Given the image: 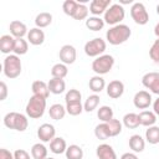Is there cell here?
Segmentation results:
<instances>
[{
	"label": "cell",
	"instance_id": "obj_44",
	"mask_svg": "<svg viewBox=\"0 0 159 159\" xmlns=\"http://www.w3.org/2000/svg\"><path fill=\"white\" fill-rule=\"evenodd\" d=\"M7 97V86L4 81L0 82V101H4L6 99Z\"/></svg>",
	"mask_w": 159,
	"mask_h": 159
},
{
	"label": "cell",
	"instance_id": "obj_17",
	"mask_svg": "<svg viewBox=\"0 0 159 159\" xmlns=\"http://www.w3.org/2000/svg\"><path fill=\"white\" fill-rule=\"evenodd\" d=\"M31 89H32V94L34 96H39V97H42L45 99L48 98L50 96V89H48V84L43 81H34L32 82V86H31Z\"/></svg>",
	"mask_w": 159,
	"mask_h": 159
},
{
	"label": "cell",
	"instance_id": "obj_35",
	"mask_svg": "<svg viewBox=\"0 0 159 159\" xmlns=\"http://www.w3.org/2000/svg\"><path fill=\"white\" fill-rule=\"evenodd\" d=\"M99 101H101V98H99V96L96 94V93L88 96L87 99H86V102L83 103V109H84V112H92V111H94V109L98 107Z\"/></svg>",
	"mask_w": 159,
	"mask_h": 159
},
{
	"label": "cell",
	"instance_id": "obj_14",
	"mask_svg": "<svg viewBox=\"0 0 159 159\" xmlns=\"http://www.w3.org/2000/svg\"><path fill=\"white\" fill-rule=\"evenodd\" d=\"M111 0H92L89 4V12L93 16H101L111 6Z\"/></svg>",
	"mask_w": 159,
	"mask_h": 159
},
{
	"label": "cell",
	"instance_id": "obj_18",
	"mask_svg": "<svg viewBox=\"0 0 159 159\" xmlns=\"http://www.w3.org/2000/svg\"><path fill=\"white\" fill-rule=\"evenodd\" d=\"M27 41L34 46H40L45 41V32L39 27L30 29L27 34Z\"/></svg>",
	"mask_w": 159,
	"mask_h": 159
},
{
	"label": "cell",
	"instance_id": "obj_30",
	"mask_svg": "<svg viewBox=\"0 0 159 159\" xmlns=\"http://www.w3.org/2000/svg\"><path fill=\"white\" fill-rule=\"evenodd\" d=\"M66 159H83V149L77 144H71L65 152Z\"/></svg>",
	"mask_w": 159,
	"mask_h": 159
},
{
	"label": "cell",
	"instance_id": "obj_42",
	"mask_svg": "<svg viewBox=\"0 0 159 159\" xmlns=\"http://www.w3.org/2000/svg\"><path fill=\"white\" fill-rule=\"evenodd\" d=\"M149 56H150V58L153 60L154 63L159 65V39H157L152 43V46L149 48Z\"/></svg>",
	"mask_w": 159,
	"mask_h": 159
},
{
	"label": "cell",
	"instance_id": "obj_8",
	"mask_svg": "<svg viewBox=\"0 0 159 159\" xmlns=\"http://www.w3.org/2000/svg\"><path fill=\"white\" fill-rule=\"evenodd\" d=\"M130 16L137 25H145L149 21V14L143 2H133L132 4Z\"/></svg>",
	"mask_w": 159,
	"mask_h": 159
},
{
	"label": "cell",
	"instance_id": "obj_41",
	"mask_svg": "<svg viewBox=\"0 0 159 159\" xmlns=\"http://www.w3.org/2000/svg\"><path fill=\"white\" fill-rule=\"evenodd\" d=\"M66 111L70 116H80L84 109H83V104L81 102H76V103H67Z\"/></svg>",
	"mask_w": 159,
	"mask_h": 159
},
{
	"label": "cell",
	"instance_id": "obj_28",
	"mask_svg": "<svg viewBox=\"0 0 159 159\" xmlns=\"http://www.w3.org/2000/svg\"><path fill=\"white\" fill-rule=\"evenodd\" d=\"M122 120H123L122 122L123 125L125 128H128V129H135V128H138L140 125L139 117H138L137 113H127V114H124Z\"/></svg>",
	"mask_w": 159,
	"mask_h": 159
},
{
	"label": "cell",
	"instance_id": "obj_1",
	"mask_svg": "<svg viewBox=\"0 0 159 159\" xmlns=\"http://www.w3.org/2000/svg\"><path fill=\"white\" fill-rule=\"evenodd\" d=\"M130 35H132L130 27L125 24H119V25L112 26V27H109V30H107L106 40L111 45L117 46V45L124 43L127 40H129Z\"/></svg>",
	"mask_w": 159,
	"mask_h": 159
},
{
	"label": "cell",
	"instance_id": "obj_4",
	"mask_svg": "<svg viewBox=\"0 0 159 159\" xmlns=\"http://www.w3.org/2000/svg\"><path fill=\"white\" fill-rule=\"evenodd\" d=\"M25 111H26V116L31 119L41 118L46 111V99L32 94L25 107Z\"/></svg>",
	"mask_w": 159,
	"mask_h": 159
},
{
	"label": "cell",
	"instance_id": "obj_10",
	"mask_svg": "<svg viewBox=\"0 0 159 159\" xmlns=\"http://www.w3.org/2000/svg\"><path fill=\"white\" fill-rule=\"evenodd\" d=\"M133 104L138 109H147L153 104L152 94L148 91H138L133 97Z\"/></svg>",
	"mask_w": 159,
	"mask_h": 159
},
{
	"label": "cell",
	"instance_id": "obj_11",
	"mask_svg": "<svg viewBox=\"0 0 159 159\" xmlns=\"http://www.w3.org/2000/svg\"><path fill=\"white\" fill-rule=\"evenodd\" d=\"M58 57H60V61L62 63L72 65V63H75V61L77 58V51H76L75 46H72V45H63L60 48Z\"/></svg>",
	"mask_w": 159,
	"mask_h": 159
},
{
	"label": "cell",
	"instance_id": "obj_36",
	"mask_svg": "<svg viewBox=\"0 0 159 159\" xmlns=\"http://www.w3.org/2000/svg\"><path fill=\"white\" fill-rule=\"evenodd\" d=\"M29 51V41L25 39H15L14 53L17 56H22Z\"/></svg>",
	"mask_w": 159,
	"mask_h": 159
},
{
	"label": "cell",
	"instance_id": "obj_16",
	"mask_svg": "<svg viewBox=\"0 0 159 159\" xmlns=\"http://www.w3.org/2000/svg\"><path fill=\"white\" fill-rule=\"evenodd\" d=\"M96 155L98 159H118L112 145L102 143L96 148Z\"/></svg>",
	"mask_w": 159,
	"mask_h": 159
},
{
	"label": "cell",
	"instance_id": "obj_13",
	"mask_svg": "<svg viewBox=\"0 0 159 159\" xmlns=\"http://www.w3.org/2000/svg\"><path fill=\"white\" fill-rule=\"evenodd\" d=\"M107 96L109 98L117 99L119 97H122V94L124 93V83L119 80H113L107 84Z\"/></svg>",
	"mask_w": 159,
	"mask_h": 159
},
{
	"label": "cell",
	"instance_id": "obj_25",
	"mask_svg": "<svg viewBox=\"0 0 159 159\" xmlns=\"http://www.w3.org/2000/svg\"><path fill=\"white\" fill-rule=\"evenodd\" d=\"M67 111H66V107L62 106L61 103H55L52 106H50V109H48V114L52 119L55 120H61L65 118Z\"/></svg>",
	"mask_w": 159,
	"mask_h": 159
},
{
	"label": "cell",
	"instance_id": "obj_27",
	"mask_svg": "<svg viewBox=\"0 0 159 159\" xmlns=\"http://www.w3.org/2000/svg\"><path fill=\"white\" fill-rule=\"evenodd\" d=\"M97 117L103 123H107V122L112 120L114 118V113H113L112 107H109V106H101L98 108V111H97Z\"/></svg>",
	"mask_w": 159,
	"mask_h": 159
},
{
	"label": "cell",
	"instance_id": "obj_49",
	"mask_svg": "<svg viewBox=\"0 0 159 159\" xmlns=\"http://www.w3.org/2000/svg\"><path fill=\"white\" fill-rule=\"evenodd\" d=\"M157 14H158V15H159V4H158V5H157Z\"/></svg>",
	"mask_w": 159,
	"mask_h": 159
},
{
	"label": "cell",
	"instance_id": "obj_26",
	"mask_svg": "<svg viewBox=\"0 0 159 159\" xmlns=\"http://www.w3.org/2000/svg\"><path fill=\"white\" fill-rule=\"evenodd\" d=\"M104 20L101 16H89L86 20V27L91 31H101L104 27Z\"/></svg>",
	"mask_w": 159,
	"mask_h": 159
},
{
	"label": "cell",
	"instance_id": "obj_50",
	"mask_svg": "<svg viewBox=\"0 0 159 159\" xmlns=\"http://www.w3.org/2000/svg\"><path fill=\"white\" fill-rule=\"evenodd\" d=\"M46 159H55V158H52V157H47Z\"/></svg>",
	"mask_w": 159,
	"mask_h": 159
},
{
	"label": "cell",
	"instance_id": "obj_20",
	"mask_svg": "<svg viewBox=\"0 0 159 159\" xmlns=\"http://www.w3.org/2000/svg\"><path fill=\"white\" fill-rule=\"evenodd\" d=\"M129 148L133 153H142L145 148V139L139 134H133L129 138Z\"/></svg>",
	"mask_w": 159,
	"mask_h": 159
},
{
	"label": "cell",
	"instance_id": "obj_33",
	"mask_svg": "<svg viewBox=\"0 0 159 159\" xmlns=\"http://www.w3.org/2000/svg\"><path fill=\"white\" fill-rule=\"evenodd\" d=\"M145 140L153 145L159 143V127L158 125L148 127V129L145 130Z\"/></svg>",
	"mask_w": 159,
	"mask_h": 159
},
{
	"label": "cell",
	"instance_id": "obj_32",
	"mask_svg": "<svg viewBox=\"0 0 159 159\" xmlns=\"http://www.w3.org/2000/svg\"><path fill=\"white\" fill-rule=\"evenodd\" d=\"M68 73V68H67V65L60 62V63H56L52 66L51 68V76L52 78H61L63 80Z\"/></svg>",
	"mask_w": 159,
	"mask_h": 159
},
{
	"label": "cell",
	"instance_id": "obj_22",
	"mask_svg": "<svg viewBox=\"0 0 159 159\" xmlns=\"http://www.w3.org/2000/svg\"><path fill=\"white\" fill-rule=\"evenodd\" d=\"M139 123L140 125H144V127H152V125H155V122H157V114L153 112V111H142L139 114Z\"/></svg>",
	"mask_w": 159,
	"mask_h": 159
},
{
	"label": "cell",
	"instance_id": "obj_38",
	"mask_svg": "<svg viewBox=\"0 0 159 159\" xmlns=\"http://www.w3.org/2000/svg\"><path fill=\"white\" fill-rule=\"evenodd\" d=\"M88 12H89V7H87L83 2H78V6L76 9V12L73 15L75 20H87L88 19Z\"/></svg>",
	"mask_w": 159,
	"mask_h": 159
},
{
	"label": "cell",
	"instance_id": "obj_3",
	"mask_svg": "<svg viewBox=\"0 0 159 159\" xmlns=\"http://www.w3.org/2000/svg\"><path fill=\"white\" fill-rule=\"evenodd\" d=\"M4 125L9 129H14L17 132H24L27 129L29 119L25 114L17 112H9L4 116Z\"/></svg>",
	"mask_w": 159,
	"mask_h": 159
},
{
	"label": "cell",
	"instance_id": "obj_12",
	"mask_svg": "<svg viewBox=\"0 0 159 159\" xmlns=\"http://www.w3.org/2000/svg\"><path fill=\"white\" fill-rule=\"evenodd\" d=\"M37 137L43 143H50L56 137V129L50 123H43L37 128Z\"/></svg>",
	"mask_w": 159,
	"mask_h": 159
},
{
	"label": "cell",
	"instance_id": "obj_19",
	"mask_svg": "<svg viewBox=\"0 0 159 159\" xmlns=\"http://www.w3.org/2000/svg\"><path fill=\"white\" fill-rule=\"evenodd\" d=\"M14 46H15V37H12L11 35H2L0 37V51L6 56L14 52Z\"/></svg>",
	"mask_w": 159,
	"mask_h": 159
},
{
	"label": "cell",
	"instance_id": "obj_15",
	"mask_svg": "<svg viewBox=\"0 0 159 159\" xmlns=\"http://www.w3.org/2000/svg\"><path fill=\"white\" fill-rule=\"evenodd\" d=\"M9 30H10V35L15 39H24V36H27L29 34L26 25L19 20L11 21L9 25Z\"/></svg>",
	"mask_w": 159,
	"mask_h": 159
},
{
	"label": "cell",
	"instance_id": "obj_24",
	"mask_svg": "<svg viewBox=\"0 0 159 159\" xmlns=\"http://www.w3.org/2000/svg\"><path fill=\"white\" fill-rule=\"evenodd\" d=\"M47 84H48L50 93H52V94H61L66 89V83L61 78H51L47 82Z\"/></svg>",
	"mask_w": 159,
	"mask_h": 159
},
{
	"label": "cell",
	"instance_id": "obj_39",
	"mask_svg": "<svg viewBox=\"0 0 159 159\" xmlns=\"http://www.w3.org/2000/svg\"><path fill=\"white\" fill-rule=\"evenodd\" d=\"M82 99V94L78 89L76 88H72V89H68L66 92V96H65V102L66 104L67 103H76V102H81Z\"/></svg>",
	"mask_w": 159,
	"mask_h": 159
},
{
	"label": "cell",
	"instance_id": "obj_31",
	"mask_svg": "<svg viewBox=\"0 0 159 159\" xmlns=\"http://www.w3.org/2000/svg\"><path fill=\"white\" fill-rule=\"evenodd\" d=\"M31 157H32V159H46L47 158V148L42 143H35L31 147Z\"/></svg>",
	"mask_w": 159,
	"mask_h": 159
},
{
	"label": "cell",
	"instance_id": "obj_37",
	"mask_svg": "<svg viewBox=\"0 0 159 159\" xmlns=\"http://www.w3.org/2000/svg\"><path fill=\"white\" fill-rule=\"evenodd\" d=\"M107 125H108V128H109L111 137H117L118 134H120L122 128H123V123H122L119 119H116V118H113L112 120L107 122Z\"/></svg>",
	"mask_w": 159,
	"mask_h": 159
},
{
	"label": "cell",
	"instance_id": "obj_34",
	"mask_svg": "<svg viewBox=\"0 0 159 159\" xmlns=\"http://www.w3.org/2000/svg\"><path fill=\"white\" fill-rule=\"evenodd\" d=\"M94 135L99 140H106V139L111 138V133H109V128H108L107 123L102 122V123L97 124L94 128Z\"/></svg>",
	"mask_w": 159,
	"mask_h": 159
},
{
	"label": "cell",
	"instance_id": "obj_7",
	"mask_svg": "<svg viewBox=\"0 0 159 159\" xmlns=\"http://www.w3.org/2000/svg\"><path fill=\"white\" fill-rule=\"evenodd\" d=\"M107 48V43L101 37H94L84 43V53L88 57H98L103 55V52Z\"/></svg>",
	"mask_w": 159,
	"mask_h": 159
},
{
	"label": "cell",
	"instance_id": "obj_40",
	"mask_svg": "<svg viewBox=\"0 0 159 159\" xmlns=\"http://www.w3.org/2000/svg\"><path fill=\"white\" fill-rule=\"evenodd\" d=\"M77 6H78V2H77V1H75V0H66V1L62 4V10H63V12H65L66 15L73 17Z\"/></svg>",
	"mask_w": 159,
	"mask_h": 159
},
{
	"label": "cell",
	"instance_id": "obj_48",
	"mask_svg": "<svg viewBox=\"0 0 159 159\" xmlns=\"http://www.w3.org/2000/svg\"><path fill=\"white\" fill-rule=\"evenodd\" d=\"M154 34H155V36L159 39V21L157 22V25H155V27H154Z\"/></svg>",
	"mask_w": 159,
	"mask_h": 159
},
{
	"label": "cell",
	"instance_id": "obj_2",
	"mask_svg": "<svg viewBox=\"0 0 159 159\" xmlns=\"http://www.w3.org/2000/svg\"><path fill=\"white\" fill-rule=\"evenodd\" d=\"M22 70V65H21V60L20 56L12 53V55H7L4 61H2V72L5 75V77L14 80L17 78L21 73Z\"/></svg>",
	"mask_w": 159,
	"mask_h": 159
},
{
	"label": "cell",
	"instance_id": "obj_46",
	"mask_svg": "<svg viewBox=\"0 0 159 159\" xmlns=\"http://www.w3.org/2000/svg\"><path fill=\"white\" fill-rule=\"evenodd\" d=\"M153 112L157 114V117H159V96L157 99H154L153 102Z\"/></svg>",
	"mask_w": 159,
	"mask_h": 159
},
{
	"label": "cell",
	"instance_id": "obj_29",
	"mask_svg": "<svg viewBox=\"0 0 159 159\" xmlns=\"http://www.w3.org/2000/svg\"><path fill=\"white\" fill-rule=\"evenodd\" d=\"M51 22H52V15L50 12H46V11L37 14L35 17V25L39 29L47 27L48 25H51Z\"/></svg>",
	"mask_w": 159,
	"mask_h": 159
},
{
	"label": "cell",
	"instance_id": "obj_23",
	"mask_svg": "<svg viewBox=\"0 0 159 159\" xmlns=\"http://www.w3.org/2000/svg\"><path fill=\"white\" fill-rule=\"evenodd\" d=\"M66 149H67V143L61 137H55L50 142V150L53 154H62L66 152Z\"/></svg>",
	"mask_w": 159,
	"mask_h": 159
},
{
	"label": "cell",
	"instance_id": "obj_47",
	"mask_svg": "<svg viewBox=\"0 0 159 159\" xmlns=\"http://www.w3.org/2000/svg\"><path fill=\"white\" fill-rule=\"evenodd\" d=\"M120 159H138V157H137L135 153H129V152H128V153L122 154Z\"/></svg>",
	"mask_w": 159,
	"mask_h": 159
},
{
	"label": "cell",
	"instance_id": "obj_45",
	"mask_svg": "<svg viewBox=\"0 0 159 159\" xmlns=\"http://www.w3.org/2000/svg\"><path fill=\"white\" fill-rule=\"evenodd\" d=\"M0 159H15L14 158V153H11L10 150L1 148L0 149Z\"/></svg>",
	"mask_w": 159,
	"mask_h": 159
},
{
	"label": "cell",
	"instance_id": "obj_5",
	"mask_svg": "<svg viewBox=\"0 0 159 159\" xmlns=\"http://www.w3.org/2000/svg\"><path fill=\"white\" fill-rule=\"evenodd\" d=\"M124 16H125V10H124L123 5L112 4L104 12L103 20L106 24H108L111 26H116V25H119L124 20Z\"/></svg>",
	"mask_w": 159,
	"mask_h": 159
},
{
	"label": "cell",
	"instance_id": "obj_21",
	"mask_svg": "<svg viewBox=\"0 0 159 159\" xmlns=\"http://www.w3.org/2000/svg\"><path fill=\"white\" fill-rule=\"evenodd\" d=\"M88 87H89V89H91L93 93H96V94H97V93H101V92L106 88V81H104V78H103L102 76L96 75V76H93V77L89 78Z\"/></svg>",
	"mask_w": 159,
	"mask_h": 159
},
{
	"label": "cell",
	"instance_id": "obj_9",
	"mask_svg": "<svg viewBox=\"0 0 159 159\" xmlns=\"http://www.w3.org/2000/svg\"><path fill=\"white\" fill-rule=\"evenodd\" d=\"M142 84L152 93L159 96V72H148L142 77Z\"/></svg>",
	"mask_w": 159,
	"mask_h": 159
},
{
	"label": "cell",
	"instance_id": "obj_43",
	"mask_svg": "<svg viewBox=\"0 0 159 159\" xmlns=\"http://www.w3.org/2000/svg\"><path fill=\"white\" fill-rule=\"evenodd\" d=\"M14 158L15 159H30V154L25 149H16L14 152Z\"/></svg>",
	"mask_w": 159,
	"mask_h": 159
},
{
	"label": "cell",
	"instance_id": "obj_6",
	"mask_svg": "<svg viewBox=\"0 0 159 159\" xmlns=\"http://www.w3.org/2000/svg\"><path fill=\"white\" fill-rule=\"evenodd\" d=\"M113 66H114V57L112 55H101L96 57V60H93L92 62V70L98 76L109 73Z\"/></svg>",
	"mask_w": 159,
	"mask_h": 159
}]
</instances>
